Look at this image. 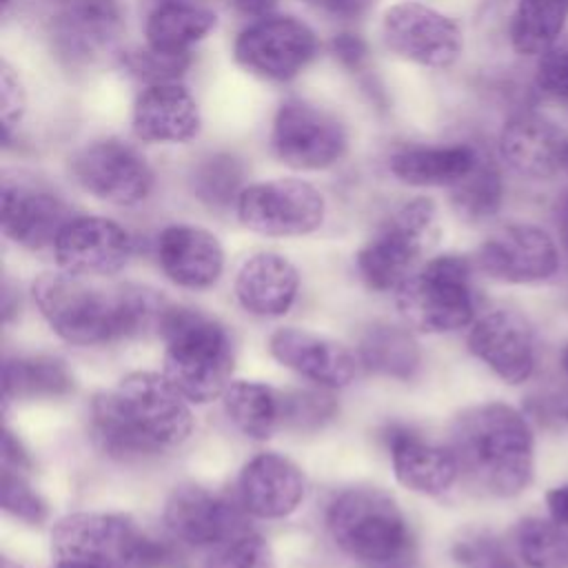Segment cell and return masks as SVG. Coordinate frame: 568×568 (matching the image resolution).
<instances>
[{"label": "cell", "mask_w": 568, "mask_h": 568, "mask_svg": "<svg viewBox=\"0 0 568 568\" xmlns=\"http://www.w3.org/2000/svg\"><path fill=\"white\" fill-rule=\"evenodd\" d=\"M33 300L51 331L75 346H104L160 328L166 302L149 286L44 273Z\"/></svg>", "instance_id": "cell-1"}, {"label": "cell", "mask_w": 568, "mask_h": 568, "mask_svg": "<svg viewBox=\"0 0 568 568\" xmlns=\"http://www.w3.org/2000/svg\"><path fill=\"white\" fill-rule=\"evenodd\" d=\"M193 430L189 399L162 373L135 371L95 395L89 413L93 444L118 462H144L182 446Z\"/></svg>", "instance_id": "cell-2"}, {"label": "cell", "mask_w": 568, "mask_h": 568, "mask_svg": "<svg viewBox=\"0 0 568 568\" xmlns=\"http://www.w3.org/2000/svg\"><path fill=\"white\" fill-rule=\"evenodd\" d=\"M448 448L459 477L477 493L515 497L535 473V435L528 419L501 402L462 410L450 426Z\"/></svg>", "instance_id": "cell-3"}, {"label": "cell", "mask_w": 568, "mask_h": 568, "mask_svg": "<svg viewBox=\"0 0 568 568\" xmlns=\"http://www.w3.org/2000/svg\"><path fill=\"white\" fill-rule=\"evenodd\" d=\"M160 333L166 342L164 375L195 404L222 397L233 373V339L224 324L189 306H166Z\"/></svg>", "instance_id": "cell-4"}, {"label": "cell", "mask_w": 568, "mask_h": 568, "mask_svg": "<svg viewBox=\"0 0 568 568\" xmlns=\"http://www.w3.org/2000/svg\"><path fill=\"white\" fill-rule=\"evenodd\" d=\"M335 546L373 568H397L413 555L410 524L399 504L375 486L342 490L328 506Z\"/></svg>", "instance_id": "cell-5"}, {"label": "cell", "mask_w": 568, "mask_h": 568, "mask_svg": "<svg viewBox=\"0 0 568 568\" xmlns=\"http://www.w3.org/2000/svg\"><path fill=\"white\" fill-rule=\"evenodd\" d=\"M55 561H82L98 568H166L175 561L169 544L149 535L122 513H71L51 528Z\"/></svg>", "instance_id": "cell-6"}, {"label": "cell", "mask_w": 568, "mask_h": 568, "mask_svg": "<svg viewBox=\"0 0 568 568\" xmlns=\"http://www.w3.org/2000/svg\"><path fill=\"white\" fill-rule=\"evenodd\" d=\"M439 237L437 206L430 197L404 202L359 248L355 264L368 288L397 291L424 262Z\"/></svg>", "instance_id": "cell-7"}, {"label": "cell", "mask_w": 568, "mask_h": 568, "mask_svg": "<svg viewBox=\"0 0 568 568\" xmlns=\"http://www.w3.org/2000/svg\"><path fill=\"white\" fill-rule=\"evenodd\" d=\"M395 293L402 317L422 333H453L475 320L473 264L464 255L426 260Z\"/></svg>", "instance_id": "cell-8"}, {"label": "cell", "mask_w": 568, "mask_h": 568, "mask_svg": "<svg viewBox=\"0 0 568 568\" xmlns=\"http://www.w3.org/2000/svg\"><path fill=\"white\" fill-rule=\"evenodd\" d=\"M271 149L291 169L322 171L346 155L348 131L333 111L302 98H288L273 115Z\"/></svg>", "instance_id": "cell-9"}, {"label": "cell", "mask_w": 568, "mask_h": 568, "mask_svg": "<svg viewBox=\"0 0 568 568\" xmlns=\"http://www.w3.org/2000/svg\"><path fill=\"white\" fill-rule=\"evenodd\" d=\"M320 53L315 31L295 16H264L240 31L233 42L235 62L266 82L297 78Z\"/></svg>", "instance_id": "cell-10"}, {"label": "cell", "mask_w": 568, "mask_h": 568, "mask_svg": "<svg viewBox=\"0 0 568 568\" xmlns=\"http://www.w3.org/2000/svg\"><path fill=\"white\" fill-rule=\"evenodd\" d=\"M242 226L266 237H300L317 231L326 202L317 186L297 178L253 182L235 202Z\"/></svg>", "instance_id": "cell-11"}, {"label": "cell", "mask_w": 568, "mask_h": 568, "mask_svg": "<svg viewBox=\"0 0 568 568\" xmlns=\"http://www.w3.org/2000/svg\"><path fill=\"white\" fill-rule=\"evenodd\" d=\"M71 180L113 206H135L153 191V169L146 158L120 138L91 140L69 158Z\"/></svg>", "instance_id": "cell-12"}, {"label": "cell", "mask_w": 568, "mask_h": 568, "mask_svg": "<svg viewBox=\"0 0 568 568\" xmlns=\"http://www.w3.org/2000/svg\"><path fill=\"white\" fill-rule=\"evenodd\" d=\"M379 33L390 53L426 69H448L464 51L459 24L424 2L406 0L388 7Z\"/></svg>", "instance_id": "cell-13"}, {"label": "cell", "mask_w": 568, "mask_h": 568, "mask_svg": "<svg viewBox=\"0 0 568 568\" xmlns=\"http://www.w3.org/2000/svg\"><path fill=\"white\" fill-rule=\"evenodd\" d=\"M51 248L64 273L106 277L126 266L133 255V237L115 220L73 215L62 226Z\"/></svg>", "instance_id": "cell-14"}, {"label": "cell", "mask_w": 568, "mask_h": 568, "mask_svg": "<svg viewBox=\"0 0 568 568\" xmlns=\"http://www.w3.org/2000/svg\"><path fill=\"white\" fill-rule=\"evenodd\" d=\"M477 268L506 284H530L552 277L559 268L555 240L535 224H506L475 255Z\"/></svg>", "instance_id": "cell-15"}, {"label": "cell", "mask_w": 568, "mask_h": 568, "mask_svg": "<svg viewBox=\"0 0 568 568\" xmlns=\"http://www.w3.org/2000/svg\"><path fill=\"white\" fill-rule=\"evenodd\" d=\"M468 351L506 384H524L537 364L535 331L513 308H495L473 322Z\"/></svg>", "instance_id": "cell-16"}, {"label": "cell", "mask_w": 568, "mask_h": 568, "mask_svg": "<svg viewBox=\"0 0 568 568\" xmlns=\"http://www.w3.org/2000/svg\"><path fill=\"white\" fill-rule=\"evenodd\" d=\"M242 510V506L204 486L184 484L169 495L164 524L171 537L182 544L215 548L246 530Z\"/></svg>", "instance_id": "cell-17"}, {"label": "cell", "mask_w": 568, "mask_h": 568, "mask_svg": "<svg viewBox=\"0 0 568 568\" xmlns=\"http://www.w3.org/2000/svg\"><path fill=\"white\" fill-rule=\"evenodd\" d=\"M73 217L71 206L55 191L22 178L2 182V231L24 248L53 246L62 226Z\"/></svg>", "instance_id": "cell-18"}, {"label": "cell", "mask_w": 568, "mask_h": 568, "mask_svg": "<svg viewBox=\"0 0 568 568\" xmlns=\"http://www.w3.org/2000/svg\"><path fill=\"white\" fill-rule=\"evenodd\" d=\"M131 129L146 144H186L202 129L200 106L180 80L146 84L133 102Z\"/></svg>", "instance_id": "cell-19"}, {"label": "cell", "mask_w": 568, "mask_h": 568, "mask_svg": "<svg viewBox=\"0 0 568 568\" xmlns=\"http://www.w3.org/2000/svg\"><path fill=\"white\" fill-rule=\"evenodd\" d=\"M124 27L120 0H67L51 20L49 33L58 55L87 62L106 51Z\"/></svg>", "instance_id": "cell-20"}, {"label": "cell", "mask_w": 568, "mask_h": 568, "mask_svg": "<svg viewBox=\"0 0 568 568\" xmlns=\"http://www.w3.org/2000/svg\"><path fill=\"white\" fill-rule=\"evenodd\" d=\"M306 495L304 473L280 453H260L237 477V501L260 519H282L300 508Z\"/></svg>", "instance_id": "cell-21"}, {"label": "cell", "mask_w": 568, "mask_h": 568, "mask_svg": "<svg viewBox=\"0 0 568 568\" xmlns=\"http://www.w3.org/2000/svg\"><path fill=\"white\" fill-rule=\"evenodd\" d=\"M155 257L173 284L191 291L213 286L224 268L220 240L195 224L164 226L155 240Z\"/></svg>", "instance_id": "cell-22"}, {"label": "cell", "mask_w": 568, "mask_h": 568, "mask_svg": "<svg viewBox=\"0 0 568 568\" xmlns=\"http://www.w3.org/2000/svg\"><path fill=\"white\" fill-rule=\"evenodd\" d=\"M268 351L282 366L324 388L348 386L357 371V359L346 346L295 326L277 328L268 337Z\"/></svg>", "instance_id": "cell-23"}, {"label": "cell", "mask_w": 568, "mask_h": 568, "mask_svg": "<svg viewBox=\"0 0 568 568\" xmlns=\"http://www.w3.org/2000/svg\"><path fill=\"white\" fill-rule=\"evenodd\" d=\"M564 131L537 111L510 115L499 133V158L515 173L530 180H548L561 171Z\"/></svg>", "instance_id": "cell-24"}, {"label": "cell", "mask_w": 568, "mask_h": 568, "mask_svg": "<svg viewBox=\"0 0 568 568\" xmlns=\"http://www.w3.org/2000/svg\"><path fill=\"white\" fill-rule=\"evenodd\" d=\"M384 439L395 477L404 488L437 497L457 481L459 468L448 446H439L406 426H390Z\"/></svg>", "instance_id": "cell-25"}, {"label": "cell", "mask_w": 568, "mask_h": 568, "mask_svg": "<svg viewBox=\"0 0 568 568\" xmlns=\"http://www.w3.org/2000/svg\"><path fill=\"white\" fill-rule=\"evenodd\" d=\"M300 291V273L280 253L262 251L244 260L235 275V297L240 306L257 317L284 315Z\"/></svg>", "instance_id": "cell-26"}, {"label": "cell", "mask_w": 568, "mask_h": 568, "mask_svg": "<svg viewBox=\"0 0 568 568\" xmlns=\"http://www.w3.org/2000/svg\"><path fill=\"white\" fill-rule=\"evenodd\" d=\"M215 27V11L200 0H151L144 13V42L166 55H191Z\"/></svg>", "instance_id": "cell-27"}, {"label": "cell", "mask_w": 568, "mask_h": 568, "mask_svg": "<svg viewBox=\"0 0 568 568\" xmlns=\"http://www.w3.org/2000/svg\"><path fill=\"white\" fill-rule=\"evenodd\" d=\"M473 144H408L390 153L388 171L408 186H455L479 160Z\"/></svg>", "instance_id": "cell-28"}, {"label": "cell", "mask_w": 568, "mask_h": 568, "mask_svg": "<svg viewBox=\"0 0 568 568\" xmlns=\"http://www.w3.org/2000/svg\"><path fill=\"white\" fill-rule=\"evenodd\" d=\"M357 359L368 373L393 379H410L422 366L419 344L413 333L388 322H375L362 331Z\"/></svg>", "instance_id": "cell-29"}, {"label": "cell", "mask_w": 568, "mask_h": 568, "mask_svg": "<svg viewBox=\"0 0 568 568\" xmlns=\"http://www.w3.org/2000/svg\"><path fill=\"white\" fill-rule=\"evenodd\" d=\"M73 390V375L67 364L49 355H16L4 359L2 399L11 402L58 399Z\"/></svg>", "instance_id": "cell-30"}, {"label": "cell", "mask_w": 568, "mask_h": 568, "mask_svg": "<svg viewBox=\"0 0 568 568\" xmlns=\"http://www.w3.org/2000/svg\"><path fill=\"white\" fill-rule=\"evenodd\" d=\"M222 404L229 422L251 439H268L282 428V393L266 384L231 382L222 393Z\"/></svg>", "instance_id": "cell-31"}, {"label": "cell", "mask_w": 568, "mask_h": 568, "mask_svg": "<svg viewBox=\"0 0 568 568\" xmlns=\"http://www.w3.org/2000/svg\"><path fill=\"white\" fill-rule=\"evenodd\" d=\"M568 22V0H519L510 18V44L519 55L548 53Z\"/></svg>", "instance_id": "cell-32"}, {"label": "cell", "mask_w": 568, "mask_h": 568, "mask_svg": "<svg viewBox=\"0 0 568 568\" xmlns=\"http://www.w3.org/2000/svg\"><path fill=\"white\" fill-rule=\"evenodd\" d=\"M504 180L493 158L479 155L473 171L450 186L453 209L468 222H481L493 217L501 209Z\"/></svg>", "instance_id": "cell-33"}, {"label": "cell", "mask_w": 568, "mask_h": 568, "mask_svg": "<svg viewBox=\"0 0 568 568\" xmlns=\"http://www.w3.org/2000/svg\"><path fill=\"white\" fill-rule=\"evenodd\" d=\"M515 550L528 568H568V526L526 517L515 528Z\"/></svg>", "instance_id": "cell-34"}, {"label": "cell", "mask_w": 568, "mask_h": 568, "mask_svg": "<svg viewBox=\"0 0 568 568\" xmlns=\"http://www.w3.org/2000/svg\"><path fill=\"white\" fill-rule=\"evenodd\" d=\"M191 189L200 202L213 209H224L237 202L242 193V164L226 153H215L200 162L191 178Z\"/></svg>", "instance_id": "cell-35"}, {"label": "cell", "mask_w": 568, "mask_h": 568, "mask_svg": "<svg viewBox=\"0 0 568 568\" xmlns=\"http://www.w3.org/2000/svg\"><path fill=\"white\" fill-rule=\"evenodd\" d=\"M450 555L459 568H517L506 544L488 530H468L455 539Z\"/></svg>", "instance_id": "cell-36"}, {"label": "cell", "mask_w": 568, "mask_h": 568, "mask_svg": "<svg viewBox=\"0 0 568 568\" xmlns=\"http://www.w3.org/2000/svg\"><path fill=\"white\" fill-rule=\"evenodd\" d=\"M337 413V402L317 390L282 393V426L293 430H315L331 422Z\"/></svg>", "instance_id": "cell-37"}, {"label": "cell", "mask_w": 568, "mask_h": 568, "mask_svg": "<svg viewBox=\"0 0 568 568\" xmlns=\"http://www.w3.org/2000/svg\"><path fill=\"white\" fill-rule=\"evenodd\" d=\"M204 568H277L271 546L257 532L244 530L220 544L209 555Z\"/></svg>", "instance_id": "cell-38"}, {"label": "cell", "mask_w": 568, "mask_h": 568, "mask_svg": "<svg viewBox=\"0 0 568 568\" xmlns=\"http://www.w3.org/2000/svg\"><path fill=\"white\" fill-rule=\"evenodd\" d=\"M120 64L129 75L142 80L144 84H158L180 80L191 64V55H166L144 44L124 51Z\"/></svg>", "instance_id": "cell-39"}, {"label": "cell", "mask_w": 568, "mask_h": 568, "mask_svg": "<svg viewBox=\"0 0 568 568\" xmlns=\"http://www.w3.org/2000/svg\"><path fill=\"white\" fill-rule=\"evenodd\" d=\"M2 508L24 521V524H42L49 515L47 501L42 495L31 486L24 470L4 468L2 466Z\"/></svg>", "instance_id": "cell-40"}, {"label": "cell", "mask_w": 568, "mask_h": 568, "mask_svg": "<svg viewBox=\"0 0 568 568\" xmlns=\"http://www.w3.org/2000/svg\"><path fill=\"white\" fill-rule=\"evenodd\" d=\"M0 102H2V133L4 142H9L16 126H20L24 113H27V91L18 78V73L11 69L9 62H2L0 71Z\"/></svg>", "instance_id": "cell-41"}, {"label": "cell", "mask_w": 568, "mask_h": 568, "mask_svg": "<svg viewBox=\"0 0 568 568\" xmlns=\"http://www.w3.org/2000/svg\"><path fill=\"white\" fill-rule=\"evenodd\" d=\"M535 84L541 93L568 102V51L550 49L539 58Z\"/></svg>", "instance_id": "cell-42"}, {"label": "cell", "mask_w": 568, "mask_h": 568, "mask_svg": "<svg viewBox=\"0 0 568 568\" xmlns=\"http://www.w3.org/2000/svg\"><path fill=\"white\" fill-rule=\"evenodd\" d=\"M331 53L342 67L357 71L368 58V47L357 33H339L331 42Z\"/></svg>", "instance_id": "cell-43"}, {"label": "cell", "mask_w": 568, "mask_h": 568, "mask_svg": "<svg viewBox=\"0 0 568 568\" xmlns=\"http://www.w3.org/2000/svg\"><path fill=\"white\" fill-rule=\"evenodd\" d=\"M317 13L333 20H357L362 18L375 0H304Z\"/></svg>", "instance_id": "cell-44"}, {"label": "cell", "mask_w": 568, "mask_h": 568, "mask_svg": "<svg viewBox=\"0 0 568 568\" xmlns=\"http://www.w3.org/2000/svg\"><path fill=\"white\" fill-rule=\"evenodd\" d=\"M2 466L24 470V473L31 468L29 453L24 450L22 442L9 428H4V437H2Z\"/></svg>", "instance_id": "cell-45"}, {"label": "cell", "mask_w": 568, "mask_h": 568, "mask_svg": "<svg viewBox=\"0 0 568 568\" xmlns=\"http://www.w3.org/2000/svg\"><path fill=\"white\" fill-rule=\"evenodd\" d=\"M546 506L552 521L568 526V484L550 488L546 493Z\"/></svg>", "instance_id": "cell-46"}, {"label": "cell", "mask_w": 568, "mask_h": 568, "mask_svg": "<svg viewBox=\"0 0 568 568\" xmlns=\"http://www.w3.org/2000/svg\"><path fill=\"white\" fill-rule=\"evenodd\" d=\"M240 16H246V18H264V16H271L273 9L277 7L280 0H226Z\"/></svg>", "instance_id": "cell-47"}, {"label": "cell", "mask_w": 568, "mask_h": 568, "mask_svg": "<svg viewBox=\"0 0 568 568\" xmlns=\"http://www.w3.org/2000/svg\"><path fill=\"white\" fill-rule=\"evenodd\" d=\"M53 568H98L91 564H82V561H55Z\"/></svg>", "instance_id": "cell-48"}, {"label": "cell", "mask_w": 568, "mask_h": 568, "mask_svg": "<svg viewBox=\"0 0 568 568\" xmlns=\"http://www.w3.org/2000/svg\"><path fill=\"white\" fill-rule=\"evenodd\" d=\"M561 231V244H564V248H566V253H568V215H561V226H559Z\"/></svg>", "instance_id": "cell-49"}, {"label": "cell", "mask_w": 568, "mask_h": 568, "mask_svg": "<svg viewBox=\"0 0 568 568\" xmlns=\"http://www.w3.org/2000/svg\"><path fill=\"white\" fill-rule=\"evenodd\" d=\"M559 366H561V371L568 375V344L561 348V355H559Z\"/></svg>", "instance_id": "cell-50"}, {"label": "cell", "mask_w": 568, "mask_h": 568, "mask_svg": "<svg viewBox=\"0 0 568 568\" xmlns=\"http://www.w3.org/2000/svg\"><path fill=\"white\" fill-rule=\"evenodd\" d=\"M0 568H24V566H22V564H18V561H13V559H9V557H2Z\"/></svg>", "instance_id": "cell-51"}, {"label": "cell", "mask_w": 568, "mask_h": 568, "mask_svg": "<svg viewBox=\"0 0 568 568\" xmlns=\"http://www.w3.org/2000/svg\"><path fill=\"white\" fill-rule=\"evenodd\" d=\"M561 171H568V140H566L564 151H561Z\"/></svg>", "instance_id": "cell-52"}, {"label": "cell", "mask_w": 568, "mask_h": 568, "mask_svg": "<svg viewBox=\"0 0 568 568\" xmlns=\"http://www.w3.org/2000/svg\"><path fill=\"white\" fill-rule=\"evenodd\" d=\"M561 215H568V195H566L564 202H561Z\"/></svg>", "instance_id": "cell-53"}, {"label": "cell", "mask_w": 568, "mask_h": 568, "mask_svg": "<svg viewBox=\"0 0 568 568\" xmlns=\"http://www.w3.org/2000/svg\"><path fill=\"white\" fill-rule=\"evenodd\" d=\"M566 419H568V408H566Z\"/></svg>", "instance_id": "cell-54"}, {"label": "cell", "mask_w": 568, "mask_h": 568, "mask_svg": "<svg viewBox=\"0 0 568 568\" xmlns=\"http://www.w3.org/2000/svg\"><path fill=\"white\" fill-rule=\"evenodd\" d=\"M60 2H67V0H60Z\"/></svg>", "instance_id": "cell-55"}]
</instances>
